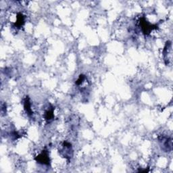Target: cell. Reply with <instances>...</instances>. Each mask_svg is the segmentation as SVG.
I'll return each instance as SVG.
<instances>
[{
  "label": "cell",
  "mask_w": 173,
  "mask_h": 173,
  "mask_svg": "<svg viewBox=\"0 0 173 173\" xmlns=\"http://www.w3.org/2000/svg\"><path fill=\"white\" fill-rule=\"evenodd\" d=\"M24 106H25L26 112H27V113L28 114L29 116L32 115V109H31V107H30L29 98H28V97H27L25 98Z\"/></svg>",
  "instance_id": "cell-6"
},
{
  "label": "cell",
  "mask_w": 173,
  "mask_h": 173,
  "mask_svg": "<svg viewBox=\"0 0 173 173\" xmlns=\"http://www.w3.org/2000/svg\"><path fill=\"white\" fill-rule=\"evenodd\" d=\"M24 24H25V16H23V14L20 13V14H18V16H17V20L14 25L17 28H20Z\"/></svg>",
  "instance_id": "cell-5"
},
{
  "label": "cell",
  "mask_w": 173,
  "mask_h": 173,
  "mask_svg": "<svg viewBox=\"0 0 173 173\" xmlns=\"http://www.w3.org/2000/svg\"><path fill=\"white\" fill-rule=\"evenodd\" d=\"M45 117V120H47V121H50V120H52V119H53L54 117V109H49V110H47V112H46Z\"/></svg>",
  "instance_id": "cell-7"
},
{
  "label": "cell",
  "mask_w": 173,
  "mask_h": 173,
  "mask_svg": "<svg viewBox=\"0 0 173 173\" xmlns=\"http://www.w3.org/2000/svg\"><path fill=\"white\" fill-rule=\"evenodd\" d=\"M164 60H165L166 64H169V60H170L169 58H168V55H170V56H172V50H171V43L170 41H167L166 43L165 47L164 49Z\"/></svg>",
  "instance_id": "cell-3"
},
{
  "label": "cell",
  "mask_w": 173,
  "mask_h": 173,
  "mask_svg": "<svg viewBox=\"0 0 173 173\" xmlns=\"http://www.w3.org/2000/svg\"><path fill=\"white\" fill-rule=\"evenodd\" d=\"M85 80V75H83V74H80L79 76V78H78V80L76 81V85H80L83 82H84Z\"/></svg>",
  "instance_id": "cell-8"
},
{
  "label": "cell",
  "mask_w": 173,
  "mask_h": 173,
  "mask_svg": "<svg viewBox=\"0 0 173 173\" xmlns=\"http://www.w3.org/2000/svg\"><path fill=\"white\" fill-rule=\"evenodd\" d=\"M35 160L37 162L41 164H45V165H49L50 164V159L49 157V154L47 151H43L41 154L35 157Z\"/></svg>",
  "instance_id": "cell-2"
},
{
  "label": "cell",
  "mask_w": 173,
  "mask_h": 173,
  "mask_svg": "<svg viewBox=\"0 0 173 173\" xmlns=\"http://www.w3.org/2000/svg\"><path fill=\"white\" fill-rule=\"evenodd\" d=\"M140 25H141L142 31L145 35L150 34V32L152 31L153 30L157 28V26L156 25H151L148 23L144 18H142L140 20Z\"/></svg>",
  "instance_id": "cell-1"
},
{
  "label": "cell",
  "mask_w": 173,
  "mask_h": 173,
  "mask_svg": "<svg viewBox=\"0 0 173 173\" xmlns=\"http://www.w3.org/2000/svg\"><path fill=\"white\" fill-rule=\"evenodd\" d=\"M160 141L162 142V145L166 148V151L172 150V140L168 138L162 137V139H160Z\"/></svg>",
  "instance_id": "cell-4"
}]
</instances>
